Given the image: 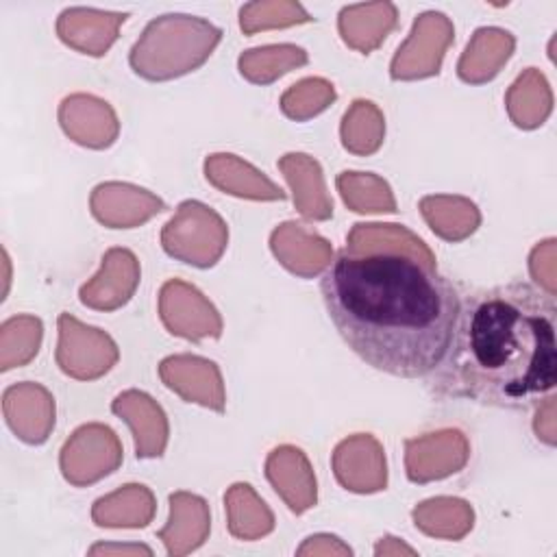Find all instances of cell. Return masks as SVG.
<instances>
[{
    "label": "cell",
    "mask_w": 557,
    "mask_h": 557,
    "mask_svg": "<svg viewBox=\"0 0 557 557\" xmlns=\"http://www.w3.org/2000/svg\"><path fill=\"white\" fill-rule=\"evenodd\" d=\"M326 313L370 368L424 379L444 361L461 298L435 263L385 248H342L320 281Z\"/></svg>",
    "instance_id": "1"
},
{
    "label": "cell",
    "mask_w": 557,
    "mask_h": 557,
    "mask_svg": "<svg viewBox=\"0 0 557 557\" xmlns=\"http://www.w3.org/2000/svg\"><path fill=\"white\" fill-rule=\"evenodd\" d=\"M555 296L529 283L468 294L433 389L487 407L537 405L557 383Z\"/></svg>",
    "instance_id": "2"
},
{
    "label": "cell",
    "mask_w": 557,
    "mask_h": 557,
    "mask_svg": "<svg viewBox=\"0 0 557 557\" xmlns=\"http://www.w3.org/2000/svg\"><path fill=\"white\" fill-rule=\"evenodd\" d=\"M222 39L209 20L183 13L154 17L128 54L133 72L146 81H172L200 67Z\"/></svg>",
    "instance_id": "3"
},
{
    "label": "cell",
    "mask_w": 557,
    "mask_h": 557,
    "mask_svg": "<svg viewBox=\"0 0 557 557\" xmlns=\"http://www.w3.org/2000/svg\"><path fill=\"white\" fill-rule=\"evenodd\" d=\"M228 244L226 222L198 200H183L172 220L161 228L163 250L189 265L211 268Z\"/></svg>",
    "instance_id": "4"
},
{
    "label": "cell",
    "mask_w": 557,
    "mask_h": 557,
    "mask_svg": "<svg viewBox=\"0 0 557 557\" xmlns=\"http://www.w3.org/2000/svg\"><path fill=\"white\" fill-rule=\"evenodd\" d=\"M57 329V363L63 374L78 381H94L117 363L120 350L109 333L87 326L70 313L59 315Z\"/></svg>",
    "instance_id": "5"
},
{
    "label": "cell",
    "mask_w": 557,
    "mask_h": 557,
    "mask_svg": "<svg viewBox=\"0 0 557 557\" xmlns=\"http://www.w3.org/2000/svg\"><path fill=\"white\" fill-rule=\"evenodd\" d=\"M122 463V444L107 424L78 426L61 448L59 466L67 483L83 487L115 472Z\"/></svg>",
    "instance_id": "6"
},
{
    "label": "cell",
    "mask_w": 557,
    "mask_h": 557,
    "mask_svg": "<svg viewBox=\"0 0 557 557\" xmlns=\"http://www.w3.org/2000/svg\"><path fill=\"white\" fill-rule=\"evenodd\" d=\"M453 39L455 28L444 13L426 11L418 15L409 37L398 46L389 63V76L394 81H416L437 74Z\"/></svg>",
    "instance_id": "7"
},
{
    "label": "cell",
    "mask_w": 557,
    "mask_h": 557,
    "mask_svg": "<svg viewBox=\"0 0 557 557\" xmlns=\"http://www.w3.org/2000/svg\"><path fill=\"white\" fill-rule=\"evenodd\" d=\"M159 315L172 335L198 342L222 335V318L205 294L181 281L170 278L159 292Z\"/></svg>",
    "instance_id": "8"
},
{
    "label": "cell",
    "mask_w": 557,
    "mask_h": 557,
    "mask_svg": "<svg viewBox=\"0 0 557 557\" xmlns=\"http://www.w3.org/2000/svg\"><path fill=\"white\" fill-rule=\"evenodd\" d=\"M470 444L459 429H440L405 442V472L411 483H429L459 472Z\"/></svg>",
    "instance_id": "9"
},
{
    "label": "cell",
    "mask_w": 557,
    "mask_h": 557,
    "mask_svg": "<svg viewBox=\"0 0 557 557\" xmlns=\"http://www.w3.org/2000/svg\"><path fill=\"white\" fill-rule=\"evenodd\" d=\"M335 479L355 494L381 492L387 485L385 450L370 433H355L342 440L331 457Z\"/></svg>",
    "instance_id": "10"
},
{
    "label": "cell",
    "mask_w": 557,
    "mask_h": 557,
    "mask_svg": "<svg viewBox=\"0 0 557 557\" xmlns=\"http://www.w3.org/2000/svg\"><path fill=\"white\" fill-rule=\"evenodd\" d=\"M159 376L187 403H198L213 411H224V385L218 366L198 355H172L159 363Z\"/></svg>",
    "instance_id": "11"
},
{
    "label": "cell",
    "mask_w": 557,
    "mask_h": 557,
    "mask_svg": "<svg viewBox=\"0 0 557 557\" xmlns=\"http://www.w3.org/2000/svg\"><path fill=\"white\" fill-rule=\"evenodd\" d=\"M139 274V261L128 248H109L100 272L78 289V298L89 309L115 311L133 298Z\"/></svg>",
    "instance_id": "12"
},
{
    "label": "cell",
    "mask_w": 557,
    "mask_h": 557,
    "mask_svg": "<svg viewBox=\"0 0 557 557\" xmlns=\"http://www.w3.org/2000/svg\"><path fill=\"white\" fill-rule=\"evenodd\" d=\"M89 207L100 224L109 228H133L161 213L165 202L148 189L111 181L94 187Z\"/></svg>",
    "instance_id": "13"
},
{
    "label": "cell",
    "mask_w": 557,
    "mask_h": 557,
    "mask_svg": "<svg viewBox=\"0 0 557 557\" xmlns=\"http://www.w3.org/2000/svg\"><path fill=\"white\" fill-rule=\"evenodd\" d=\"M4 418L26 444H44L54 426V398L37 383H17L4 389Z\"/></svg>",
    "instance_id": "14"
},
{
    "label": "cell",
    "mask_w": 557,
    "mask_h": 557,
    "mask_svg": "<svg viewBox=\"0 0 557 557\" xmlns=\"http://www.w3.org/2000/svg\"><path fill=\"white\" fill-rule=\"evenodd\" d=\"M59 122L72 141L87 148H109L120 131L109 102L89 94L67 96L59 107Z\"/></svg>",
    "instance_id": "15"
},
{
    "label": "cell",
    "mask_w": 557,
    "mask_h": 557,
    "mask_svg": "<svg viewBox=\"0 0 557 557\" xmlns=\"http://www.w3.org/2000/svg\"><path fill=\"white\" fill-rule=\"evenodd\" d=\"M111 411L120 416L133 431L137 459L161 457L168 444L170 426L165 411L146 392L126 389L115 396Z\"/></svg>",
    "instance_id": "16"
},
{
    "label": "cell",
    "mask_w": 557,
    "mask_h": 557,
    "mask_svg": "<svg viewBox=\"0 0 557 557\" xmlns=\"http://www.w3.org/2000/svg\"><path fill=\"white\" fill-rule=\"evenodd\" d=\"M265 476L285 505L298 516L318 500L315 474L307 455L289 444L274 448L265 459Z\"/></svg>",
    "instance_id": "17"
},
{
    "label": "cell",
    "mask_w": 557,
    "mask_h": 557,
    "mask_svg": "<svg viewBox=\"0 0 557 557\" xmlns=\"http://www.w3.org/2000/svg\"><path fill=\"white\" fill-rule=\"evenodd\" d=\"M126 17L128 13L72 7L61 11L57 20V35L65 46L83 54L102 57L117 39V30Z\"/></svg>",
    "instance_id": "18"
},
{
    "label": "cell",
    "mask_w": 557,
    "mask_h": 557,
    "mask_svg": "<svg viewBox=\"0 0 557 557\" xmlns=\"http://www.w3.org/2000/svg\"><path fill=\"white\" fill-rule=\"evenodd\" d=\"M270 248L292 274L311 278L331 263V244L298 222H283L270 235Z\"/></svg>",
    "instance_id": "19"
},
{
    "label": "cell",
    "mask_w": 557,
    "mask_h": 557,
    "mask_svg": "<svg viewBox=\"0 0 557 557\" xmlns=\"http://www.w3.org/2000/svg\"><path fill=\"white\" fill-rule=\"evenodd\" d=\"M207 181L224 194L248 200H285V191L255 165L235 154L218 152L205 159Z\"/></svg>",
    "instance_id": "20"
},
{
    "label": "cell",
    "mask_w": 557,
    "mask_h": 557,
    "mask_svg": "<svg viewBox=\"0 0 557 557\" xmlns=\"http://www.w3.org/2000/svg\"><path fill=\"white\" fill-rule=\"evenodd\" d=\"M276 165L283 172L294 194V205L302 218L322 222L333 215V200L326 194L322 168L313 157L305 152H287Z\"/></svg>",
    "instance_id": "21"
},
{
    "label": "cell",
    "mask_w": 557,
    "mask_h": 557,
    "mask_svg": "<svg viewBox=\"0 0 557 557\" xmlns=\"http://www.w3.org/2000/svg\"><path fill=\"white\" fill-rule=\"evenodd\" d=\"M209 507L205 498L189 492L170 494V520L157 533L168 555H185L205 544L209 535Z\"/></svg>",
    "instance_id": "22"
},
{
    "label": "cell",
    "mask_w": 557,
    "mask_h": 557,
    "mask_svg": "<svg viewBox=\"0 0 557 557\" xmlns=\"http://www.w3.org/2000/svg\"><path fill=\"white\" fill-rule=\"evenodd\" d=\"M398 9L392 2L348 4L339 11L337 28L344 44L357 52L370 54L396 28Z\"/></svg>",
    "instance_id": "23"
},
{
    "label": "cell",
    "mask_w": 557,
    "mask_h": 557,
    "mask_svg": "<svg viewBox=\"0 0 557 557\" xmlns=\"http://www.w3.org/2000/svg\"><path fill=\"white\" fill-rule=\"evenodd\" d=\"M513 48H516V39L509 30H503L496 26L479 28L468 41L457 63L459 78L470 85H481L492 81L500 72V67L509 61Z\"/></svg>",
    "instance_id": "24"
},
{
    "label": "cell",
    "mask_w": 557,
    "mask_h": 557,
    "mask_svg": "<svg viewBox=\"0 0 557 557\" xmlns=\"http://www.w3.org/2000/svg\"><path fill=\"white\" fill-rule=\"evenodd\" d=\"M154 496L146 485L128 483L100 496L91 507V520L107 529H141L154 516Z\"/></svg>",
    "instance_id": "25"
},
{
    "label": "cell",
    "mask_w": 557,
    "mask_h": 557,
    "mask_svg": "<svg viewBox=\"0 0 557 557\" xmlns=\"http://www.w3.org/2000/svg\"><path fill=\"white\" fill-rule=\"evenodd\" d=\"M507 113L518 128L533 131L542 126L553 111V91L537 67H527L505 96Z\"/></svg>",
    "instance_id": "26"
},
{
    "label": "cell",
    "mask_w": 557,
    "mask_h": 557,
    "mask_svg": "<svg viewBox=\"0 0 557 557\" xmlns=\"http://www.w3.org/2000/svg\"><path fill=\"white\" fill-rule=\"evenodd\" d=\"M420 213L429 228L446 242H461L481 224L476 205L463 196H424L420 200Z\"/></svg>",
    "instance_id": "27"
},
{
    "label": "cell",
    "mask_w": 557,
    "mask_h": 557,
    "mask_svg": "<svg viewBox=\"0 0 557 557\" xmlns=\"http://www.w3.org/2000/svg\"><path fill=\"white\" fill-rule=\"evenodd\" d=\"M413 524L431 535L442 540H461L474 524L472 507L461 498L437 496L422 500L413 511Z\"/></svg>",
    "instance_id": "28"
},
{
    "label": "cell",
    "mask_w": 557,
    "mask_h": 557,
    "mask_svg": "<svg viewBox=\"0 0 557 557\" xmlns=\"http://www.w3.org/2000/svg\"><path fill=\"white\" fill-rule=\"evenodd\" d=\"M226 522L231 535L239 540H257L274 529V516L257 496L250 483H235L224 494Z\"/></svg>",
    "instance_id": "29"
},
{
    "label": "cell",
    "mask_w": 557,
    "mask_h": 557,
    "mask_svg": "<svg viewBox=\"0 0 557 557\" xmlns=\"http://www.w3.org/2000/svg\"><path fill=\"white\" fill-rule=\"evenodd\" d=\"M309 61L307 50L294 44H270V46H259L246 50L237 65L239 74L255 83V85H268L276 81L278 76L287 74L294 67H300Z\"/></svg>",
    "instance_id": "30"
},
{
    "label": "cell",
    "mask_w": 557,
    "mask_h": 557,
    "mask_svg": "<svg viewBox=\"0 0 557 557\" xmlns=\"http://www.w3.org/2000/svg\"><path fill=\"white\" fill-rule=\"evenodd\" d=\"M346 248H385V250H400L409 252L422 261L435 263V255L431 248L409 228L403 224H379V222H359L346 235Z\"/></svg>",
    "instance_id": "31"
},
{
    "label": "cell",
    "mask_w": 557,
    "mask_h": 557,
    "mask_svg": "<svg viewBox=\"0 0 557 557\" xmlns=\"http://www.w3.org/2000/svg\"><path fill=\"white\" fill-rule=\"evenodd\" d=\"M339 135L348 152L357 157L374 154L385 137V117L374 102L359 98L344 113Z\"/></svg>",
    "instance_id": "32"
},
{
    "label": "cell",
    "mask_w": 557,
    "mask_h": 557,
    "mask_svg": "<svg viewBox=\"0 0 557 557\" xmlns=\"http://www.w3.org/2000/svg\"><path fill=\"white\" fill-rule=\"evenodd\" d=\"M342 200L357 213H394L396 200L387 181L372 172H339L335 181Z\"/></svg>",
    "instance_id": "33"
},
{
    "label": "cell",
    "mask_w": 557,
    "mask_h": 557,
    "mask_svg": "<svg viewBox=\"0 0 557 557\" xmlns=\"http://www.w3.org/2000/svg\"><path fill=\"white\" fill-rule=\"evenodd\" d=\"M313 17L298 2H248L239 11V26L246 35L265 28H285L294 24H307Z\"/></svg>",
    "instance_id": "34"
},
{
    "label": "cell",
    "mask_w": 557,
    "mask_h": 557,
    "mask_svg": "<svg viewBox=\"0 0 557 557\" xmlns=\"http://www.w3.org/2000/svg\"><path fill=\"white\" fill-rule=\"evenodd\" d=\"M333 100L335 89L326 78H302L281 96V111L296 122H305L322 113Z\"/></svg>",
    "instance_id": "35"
},
{
    "label": "cell",
    "mask_w": 557,
    "mask_h": 557,
    "mask_svg": "<svg viewBox=\"0 0 557 557\" xmlns=\"http://www.w3.org/2000/svg\"><path fill=\"white\" fill-rule=\"evenodd\" d=\"M0 335H2V357L7 352H11L13 346H17L13 368L15 366L20 368L37 355L41 335H44V326H41V320L35 315H15V318H9L7 322H2Z\"/></svg>",
    "instance_id": "36"
},
{
    "label": "cell",
    "mask_w": 557,
    "mask_h": 557,
    "mask_svg": "<svg viewBox=\"0 0 557 557\" xmlns=\"http://www.w3.org/2000/svg\"><path fill=\"white\" fill-rule=\"evenodd\" d=\"M555 237L537 242L529 255V272L537 289L548 296H557V270H555Z\"/></svg>",
    "instance_id": "37"
},
{
    "label": "cell",
    "mask_w": 557,
    "mask_h": 557,
    "mask_svg": "<svg viewBox=\"0 0 557 557\" xmlns=\"http://www.w3.org/2000/svg\"><path fill=\"white\" fill-rule=\"evenodd\" d=\"M533 431L540 442L546 446H555L557 442V431H555V396L548 394L537 403L535 420H533Z\"/></svg>",
    "instance_id": "38"
},
{
    "label": "cell",
    "mask_w": 557,
    "mask_h": 557,
    "mask_svg": "<svg viewBox=\"0 0 557 557\" xmlns=\"http://www.w3.org/2000/svg\"><path fill=\"white\" fill-rule=\"evenodd\" d=\"M298 555H309V553H342V555H352V550L339 542V537L335 535H326V533H318L311 535L298 550Z\"/></svg>",
    "instance_id": "39"
},
{
    "label": "cell",
    "mask_w": 557,
    "mask_h": 557,
    "mask_svg": "<svg viewBox=\"0 0 557 557\" xmlns=\"http://www.w3.org/2000/svg\"><path fill=\"white\" fill-rule=\"evenodd\" d=\"M98 553H131V555H152V548L144 546V544H96L89 548V555H98Z\"/></svg>",
    "instance_id": "40"
},
{
    "label": "cell",
    "mask_w": 557,
    "mask_h": 557,
    "mask_svg": "<svg viewBox=\"0 0 557 557\" xmlns=\"http://www.w3.org/2000/svg\"><path fill=\"white\" fill-rule=\"evenodd\" d=\"M389 553H407V555H416V550L411 546H405L403 542H398L392 535L381 537V542L374 546V555H389Z\"/></svg>",
    "instance_id": "41"
}]
</instances>
